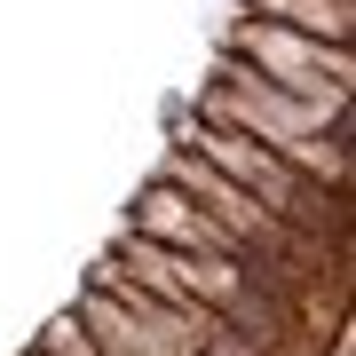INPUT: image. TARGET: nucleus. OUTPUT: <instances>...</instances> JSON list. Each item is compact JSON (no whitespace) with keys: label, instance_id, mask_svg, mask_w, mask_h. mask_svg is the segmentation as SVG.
Segmentation results:
<instances>
[{"label":"nucleus","instance_id":"7ed1b4c3","mask_svg":"<svg viewBox=\"0 0 356 356\" xmlns=\"http://www.w3.org/2000/svg\"><path fill=\"white\" fill-rule=\"evenodd\" d=\"M135 238L166 245V254H229V261H254L214 214H198L175 182H151V191H143V206H135Z\"/></svg>","mask_w":356,"mask_h":356},{"label":"nucleus","instance_id":"f257e3e1","mask_svg":"<svg viewBox=\"0 0 356 356\" xmlns=\"http://www.w3.org/2000/svg\"><path fill=\"white\" fill-rule=\"evenodd\" d=\"M198 119L238 127V135L269 143V151H285V143H301V135H341V127H348V103H301V95L269 88L254 64L222 56V64H214V88L198 95Z\"/></svg>","mask_w":356,"mask_h":356},{"label":"nucleus","instance_id":"20e7f679","mask_svg":"<svg viewBox=\"0 0 356 356\" xmlns=\"http://www.w3.org/2000/svg\"><path fill=\"white\" fill-rule=\"evenodd\" d=\"M245 8H254L261 24H285V32H309V40H332V48H348V32H356V0H245Z\"/></svg>","mask_w":356,"mask_h":356},{"label":"nucleus","instance_id":"f03ea898","mask_svg":"<svg viewBox=\"0 0 356 356\" xmlns=\"http://www.w3.org/2000/svg\"><path fill=\"white\" fill-rule=\"evenodd\" d=\"M229 56L254 64L269 88H285L301 103H348V79H356V56L348 48L309 40V32H285V24H261V16H245V24L229 32Z\"/></svg>","mask_w":356,"mask_h":356}]
</instances>
